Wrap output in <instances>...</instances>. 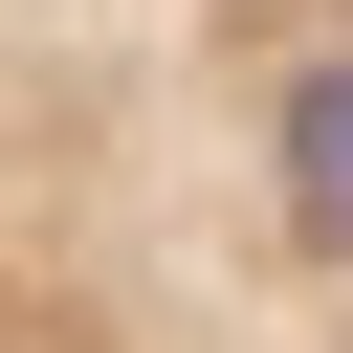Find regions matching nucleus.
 <instances>
[{
	"label": "nucleus",
	"mask_w": 353,
	"mask_h": 353,
	"mask_svg": "<svg viewBox=\"0 0 353 353\" xmlns=\"http://www.w3.org/2000/svg\"><path fill=\"white\" fill-rule=\"evenodd\" d=\"M0 353H353V0H0Z\"/></svg>",
	"instance_id": "obj_1"
}]
</instances>
